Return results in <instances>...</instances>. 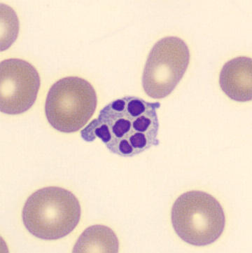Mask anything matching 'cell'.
I'll list each match as a JSON object with an SVG mask.
<instances>
[{"label":"cell","mask_w":252,"mask_h":253,"mask_svg":"<svg viewBox=\"0 0 252 253\" xmlns=\"http://www.w3.org/2000/svg\"><path fill=\"white\" fill-rule=\"evenodd\" d=\"M161 104L148 103L134 96L118 98L100 110L98 118L81 130L86 142L99 138L111 152L132 157L158 146Z\"/></svg>","instance_id":"1"},{"label":"cell","mask_w":252,"mask_h":253,"mask_svg":"<svg viewBox=\"0 0 252 253\" xmlns=\"http://www.w3.org/2000/svg\"><path fill=\"white\" fill-rule=\"evenodd\" d=\"M81 216L77 198L58 187L36 191L27 199L22 211L27 230L45 241L58 240L69 235L77 227Z\"/></svg>","instance_id":"2"},{"label":"cell","mask_w":252,"mask_h":253,"mask_svg":"<svg viewBox=\"0 0 252 253\" xmlns=\"http://www.w3.org/2000/svg\"><path fill=\"white\" fill-rule=\"evenodd\" d=\"M171 220L181 240L199 247L217 241L226 227L224 211L217 199L199 190L188 191L176 199Z\"/></svg>","instance_id":"3"},{"label":"cell","mask_w":252,"mask_h":253,"mask_svg":"<svg viewBox=\"0 0 252 253\" xmlns=\"http://www.w3.org/2000/svg\"><path fill=\"white\" fill-rule=\"evenodd\" d=\"M97 104L96 91L89 82L78 77H66L55 82L48 90L45 115L58 131L75 133L87 125Z\"/></svg>","instance_id":"4"},{"label":"cell","mask_w":252,"mask_h":253,"mask_svg":"<svg viewBox=\"0 0 252 253\" xmlns=\"http://www.w3.org/2000/svg\"><path fill=\"white\" fill-rule=\"evenodd\" d=\"M189 63V48L182 39L168 36L158 40L144 68L142 82L145 93L153 99L168 97L183 78Z\"/></svg>","instance_id":"5"},{"label":"cell","mask_w":252,"mask_h":253,"mask_svg":"<svg viewBox=\"0 0 252 253\" xmlns=\"http://www.w3.org/2000/svg\"><path fill=\"white\" fill-rule=\"evenodd\" d=\"M41 85L36 69L18 58L3 60L0 64V110L17 115L34 105Z\"/></svg>","instance_id":"6"},{"label":"cell","mask_w":252,"mask_h":253,"mask_svg":"<svg viewBox=\"0 0 252 253\" xmlns=\"http://www.w3.org/2000/svg\"><path fill=\"white\" fill-rule=\"evenodd\" d=\"M219 85L231 100L241 103L252 100V58L238 56L226 62L220 72Z\"/></svg>","instance_id":"7"},{"label":"cell","mask_w":252,"mask_h":253,"mask_svg":"<svg viewBox=\"0 0 252 253\" xmlns=\"http://www.w3.org/2000/svg\"><path fill=\"white\" fill-rule=\"evenodd\" d=\"M119 241L111 228L101 224L85 229L74 245L72 253H117Z\"/></svg>","instance_id":"8"}]
</instances>
